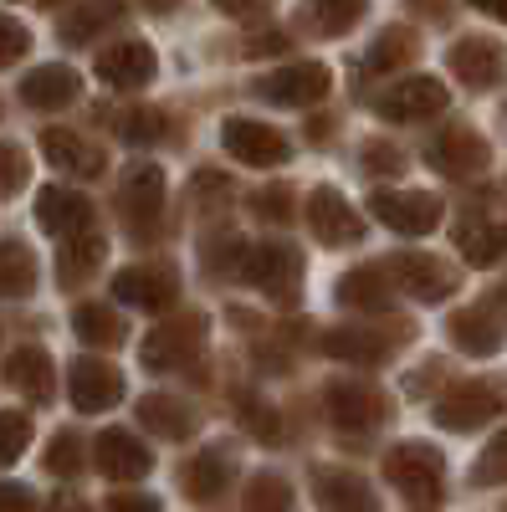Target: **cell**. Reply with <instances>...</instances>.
<instances>
[{
  "label": "cell",
  "mask_w": 507,
  "mask_h": 512,
  "mask_svg": "<svg viewBox=\"0 0 507 512\" xmlns=\"http://www.w3.org/2000/svg\"><path fill=\"white\" fill-rule=\"evenodd\" d=\"M390 477L410 492V497H436V487H441V456L431 451V446H400L395 456H390Z\"/></svg>",
  "instance_id": "1"
},
{
  "label": "cell",
  "mask_w": 507,
  "mask_h": 512,
  "mask_svg": "<svg viewBox=\"0 0 507 512\" xmlns=\"http://www.w3.org/2000/svg\"><path fill=\"white\" fill-rule=\"evenodd\" d=\"M451 67L467 88H492V82L502 77V47L487 41V36H467V41L451 47Z\"/></svg>",
  "instance_id": "2"
},
{
  "label": "cell",
  "mask_w": 507,
  "mask_h": 512,
  "mask_svg": "<svg viewBox=\"0 0 507 512\" xmlns=\"http://www.w3.org/2000/svg\"><path fill=\"white\" fill-rule=\"evenodd\" d=\"M446 108V88L436 77H415V82H400L395 93H385V103H379V113L385 118H431Z\"/></svg>",
  "instance_id": "3"
},
{
  "label": "cell",
  "mask_w": 507,
  "mask_h": 512,
  "mask_svg": "<svg viewBox=\"0 0 507 512\" xmlns=\"http://www.w3.org/2000/svg\"><path fill=\"white\" fill-rule=\"evenodd\" d=\"M502 410V400L492 395V384H467V390H456L451 400L436 405V420L451 425V431H467V425H482Z\"/></svg>",
  "instance_id": "4"
},
{
  "label": "cell",
  "mask_w": 507,
  "mask_h": 512,
  "mask_svg": "<svg viewBox=\"0 0 507 512\" xmlns=\"http://www.w3.org/2000/svg\"><path fill=\"white\" fill-rule=\"evenodd\" d=\"M374 210H379V216H385V221H395L400 231H431L436 226V216H441V200L436 195H379L374 200Z\"/></svg>",
  "instance_id": "5"
},
{
  "label": "cell",
  "mask_w": 507,
  "mask_h": 512,
  "mask_svg": "<svg viewBox=\"0 0 507 512\" xmlns=\"http://www.w3.org/2000/svg\"><path fill=\"white\" fill-rule=\"evenodd\" d=\"M431 164L446 169V175H467V169H482L487 164V144L472 134V128H451V134L431 149Z\"/></svg>",
  "instance_id": "6"
},
{
  "label": "cell",
  "mask_w": 507,
  "mask_h": 512,
  "mask_svg": "<svg viewBox=\"0 0 507 512\" xmlns=\"http://www.w3.org/2000/svg\"><path fill=\"white\" fill-rule=\"evenodd\" d=\"M323 88H328V72L313 67V62H308V67H292V72H282V77L267 82V93L282 98V103H313Z\"/></svg>",
  "instance_id": "7"
},
{
  "label": "cell",
  "mask_w": 507,
  "mask_h": 512,
  "mask_svg": "<svg viewBox=\"0 0 507 512\" xmlns=\"http://www.w3.org/2000/svg\"><path fill=\"white\" fill-rule=\"evenodd\" d=\"M98 72L108 77V82H149L154 77V57H149V47H118V52H108L103 62H98Z\"/></svg>",
  "instance_id": "8"
},
{
  "label": "cell",
  "mask_w": 507,
  "mask_h": 512,
  "mask_svg": "<svg viewBox=\"0 0 507 512\" xmlns=\"http://www.w3.org/2000/svg\"><path fill=\"white\" fill-rule=\"evenodd\" d=\"M359 16H364V0H308V21H313V31H323V36L349 31Z\"/></svg>",
  "instance_id": "9"
},
{
  "label": "cell",
  "mask_w": 507,
  "mask_h": 512,
  "mask_svg": "<svg viewBox=\"0 0 507 512\" xmlns=\"http://www.w3.org/2000/svg\"><path fill=\"white\" fill-rule=\"evenodd\" d=\"M405 267V282L420 292V297H446L451 287H456V277L441 267V262H431V256H410V262H400Z\"/></svg>",
  "instance_id": "10"
},
{
  "label": "cell",
  "mask_w": 507,
  "mask_h": 512,
  "mask_svg": "<svg viewBox=\"0 0 507 512\" xmlns=\"http://www.w3.org/2000/svg\"><path fill=\"white\" fill-rule=\"evenodd\" d=\"M231 144H236V154H246V159H267V164L287 154L272 128H251V123H231Z\"/></svg>",
  "instance_id": "11"
},
{
  "label": "cell",
  "mask_w": 507,
  "mask_h": 512,
  "mask_svg": "<svg viewBox=\"0 0 507 512\" xmlns=\"http://www.w3.org/2000/svg\"><path fill=\"white\" fill-rule=\"evenodd\" d=\"M451 333L461 338V344H472V349H492L497 338H502V318H497L492 308H477L472 318H456Z\"/></svg>",
  "instance_id": "12"
},
{
  "label": "cell",
  "mask_w": 507,
  "mask_h": 512,
  "mask_svg": "<svg viewBox=\"0 0 507 512\" xmlns=\"http://www.w3.org/2000/svg\"><path fill=\"white\" fill-rule=\"evenodd\" d=\"M456 241H461V251H467L472 262H492V256L507 246V231H502V226H472V221H467Z\"/></svg>",
  "instance_id": "13"
},
{
  "label": "cell",
  "mask_w": 507,
  "mask_h": 512,
  "mask_svg": "<svg viewBox=\"0 0 507 512\" xmlns=\"http://www.w3.org/2000/svg\"><path fill=\"white\" fill-rule=\"evenodd\" d=\"M72 88H77L72 72L47 67V72H36V77L26 82V98H31V103H62V98H72Z\"/></svg>",
  "instance_id": "14"
},
{
  "label": "cell",
  "mask_w": 507,
  "mask_h": 512,
  "mask_svg": "<svg viewBox=\"0 0 507 512\" xmlns=\"http://www.w3.org/2000/svg\"><path fill=\"white\" fill-rule=\"evenodd\" d=\"M477 482H487V487H492V482H507V431L482 451V461H477Z\"/></svg>",
  "instance_id": "15"
},
{
  "label": "cell",
  "mask_w": 507,
  "mask_h": 512,
  "mask_svg": "<svg viewBox=\"0 0 507 512\" xmlns=\"http://www.w3.org/2000/svg\"><path fill=\"white\" fill-rule=\"evenodd\" d=\"M415 47V36L410 31H390V36H379V47H374V67H385V62H405Z\"/></svg>",
  "instance_id": "16"
},
{
  "label": "cell",
  "mask_w": 507,
  "mask_h": 512,
  "mask_svg": "<svg viewBox=\"0 0 507 512\" xmlns=\"http://www.w3.org/2000/svg\"><path fill=\"white\" fill-rule=\"evenodd\" d=\"M21 52H26V31H21L16 21L0 16V62H16Z\"/></svg>",
  "instance_id": "17"
},
{
  "label": "cell",
  "mask_w": 507,
  "mask_h": 512,
  "mask_svg": "<svg viewBox=\"0 0 507 512\" xmlns=\"http://www.w3.org/2000/svg\"><path fill=\"white\" fill-rule=\"evenodd\" d=\"M472 6H482L487 16H497V21H507V0H472Z\"/></svg>",
  "instance_id": "18"
},
{
  "label": "cell",
  "mask_w": 507,
  "mask_h": 512,
  "mask_svg": "<svg viewBox=\"0 0 507 512\" xmlns=\"http://www.w3.org/2000/svg\"><path fill=\"white\" fill-rule=\"evenodd\" d=\"M216 6H226V11H251V6H267V0H216Z\"/></svg>",
  "instance_id": "19"
}]
</instances>
